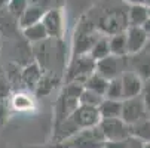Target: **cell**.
<instances>
[{"label":"cell","mask_w":150,"mask_h":148,"mask_svg":"<svg viewBox=\"0 0 150 148\" xmlns=\"http://www.w3.org/2000/svg\"><path fill=\"white\" fill-rule=\"evenodd\" d=\"M101 34L95 31V24H92L88 18H82L76 28L74 39V56L76 55H86L89 53L94 43L100 39Z\"/></svg>","instance_id":"cell-1"},{"label":"cell","mask_w":150,"mask_h":148,"mask_svg":"<svg viewBox=\"0 0 150 148\" xmlns=\"http://www.w3.org/2000/svg\"><path fill=\"white\" fill-rule=\"evenodd\" d=\"M95 73V61L86 55H76L69 67L67 83H80L83 84L86 79Z\"/></svg>","instance_id":"cell-2"},{"label":"cell","mask_w":150,"mask_h":148,"mask_svg":"<svg viewBox=\"0 0 150 148\" xmlns=\"http://www.w3.org/2000/svg\"><path fill=\"white\" fill-rule=\"evenodd\" d=\"M71 148H101L105 142L98 126L89 129H80L76 135L67 139Z\"/></svg>","instance_id":"cell-3"},{"label":"cell","mask_w":150,"mask_h":148,"mask_svg":"<svg viewBox=\"0 0 150 148\" xmlns=\"http://www.w3.org/2000/svg\"><path fill=\"white\" fill-rule=\"evenodd\" d=\"M126 56L125 58H117L113 55H109L104 59H100L95 62V73L104 77L105 80H113L120 77L126 70Z\"/></svg>","instance_id":"cell-4"},{"label":"cell","mask_w":150,"mask_h":148,"mask_svg":"<svg viewBox=\"0 0 150 148\" xmlns=\"http://www.w3.org/2000/svg\"><path fill=\"white\" fill-rule=\"evenodd\" d=\"M98 128L104 136L105 141H125L129 136V126H128L122 119H105L101 120Z\"/></svg>","instance_id":"cell-5"},{"label":"cell","mask_w":150,"mask_h":148,"mask_svg":"<svg viewBox=\"0 0 150 148\" xmlns=\"http://www.w3.org/2000/svg\"><path fill=\"white\" fill-rule=\"evenodd\" d=\"M147 117H149V113H147L140 96L122 101V116H120V119L128 126H131V124H134L140 120H144Z\"/></svg>","instance_id":"cell-6"},{"label":"cell","mask_w":150,"mask_h":148,"mask_svg":"<svg viewBox=\"0 0 150 148\" xmlns=\"http://www.w3.org/2000/svg\"><path fill=\"white\" fill-rule=\"evenodd\" d=\"M70 119H71V121L77 126L79 129L95 128V126H98L100 121H101L98 108L85 107V105H79V107L71 113Z\"/></svg>","instance_id":"cell-7"},{"label":"cell","mask_w":150,"mask_h":148,"mask_svg":"<svg viewBox=\"0 0 150 148\" xmlns=\"http://www.w3.org/2000/svg\"><path fill=\"white\" fill-rule=\"evenodd\" d=\"M128 65H129L131 71L137 73L143 80L150 79V40L138 53L129 55Z\"/></svg>","instance_id":"cell-8"},{"label":"cell","mask_w":150,"mask_h":148,"mask_svg":"<svg viewBox=\"0 0 150 148\" xmlns=\"http://www.w3.org/2000/svg\"><path fill=\"white\" fill-rule=\"evenodd\" d=\"M42 24L45 25L49 39H61L64 33V16L62 12L57 8L49 9L45 12L42 18Z\"/></svg>","instance_id":"cell-9"},{"label":"cell","mask_w":150,"mask_h":148,"mask_svg":"<svg viewBox=\"0 0 150 148\" xmlns=\"http://www.w3.org/2000/svg\"><path fill=\"white\" fill-rule=\"evenodd\" d=\"M126 37V48H128V56L138 53L147 43L150 37L141 27H128L125 30Z\"/></svg>","instance_id":"cell-10"},{"label":"cell","mask_w":150,"mask_h":148,"mask_svg":"<svg viewBox=\"0 0 150 148\" xmlns=\"http://www.w3.org/2000/svg\"><path fill=\"white\" fill-rule=\"evenodd\" d=\"M120 81H122L123 99H129V98L140 96L144 80H143L137 73H134V71H131V70H126V71L120 76Z\"/></svg>","instance_id":"cell-11"},{"label":"cell","mask_w":150,"mask_h":148,"mask_svg":"<svg viewBox=\"0 0 150 148\" xmlns=\"http://www.w3.org/2000/svg\"><path fill=\"white\" fill-rule=\"evenodd\" d=\"M80 129L71 121V119H66L59 123L54 124V132H52V144L55 142H62V141H67L70 139L73 135H76Z\"/></svg>","instance_id":"cell-12"},{"label":"cell","mask_w":150,"mask_h":148,"mask_svg":"<svg viewBox=\"0 0 150 148\" xmlns=\"http://www.w3.org/2000/svg\"><path fill=\"white\" fill-rule=\"evenodd\" d=\"M45 9L43 6H39V5H28V8L24 11V13L19 16V19L16 21L18 25L21 27V30H24L30 25H34L37 22H40L42 18L45 15Z\"/></svg>","instance_id":"cell-13"},{"label":"cell","mask_w":150,"mask_h":148,"mask_svg":"<svg viewBox=\"0 0 150 148\" xmlns=\"http://www.w3.org/2000/svg\"><path fill=\"white\" fill-rule=\"evenodd\" d=\"M42 76H43V70L40 68V65L37 64V62H31V64L25 65L23 68V71H21V80H23V83L25 84V88L30 89V90L36 89Z\"/></svg>","instance_id":"cell-14"},{"label":"cell","mask_w":150,"mask_h":148,"mask_svg":"<svg viewBox=\"0 0 150 148\" xmlns=\"http://www.w3.org/2000/svg\"><path fill=\"white\" fill-rule=\"evenodd\" d=\"M128 27H143V24L149 19V8L144 3L131 5L126 12Z\"/></svg>","instance_id":"cell-15"},{"label":"cell","mask_w":150,"mask_h":148,"mask_svg":"<svg viewBox=\"0 0 150 148\" xmlns=\"http://www.w3.org/2000/svg\"><path fill=\"white\" fill-rule=\"evenodd\" d=\"M98 113L101 120L105 119H120L122 116V101H112V99H103L98 107Z\"/></svg>","instance_id":"cell-16"},{"label":"cell","mask_w":150,"mask_h":148,"mask_svg":"<svg viewBox=\"0 0 150 148\" xmlns=\"http://www.w3.org/2000/svg\"><path fill=\"white\" fill-rule=\"evenodd\" d=\"M109 48H110V55H113V56H117V58L128 56L125 31L109 36Z\"/></svg>","instance_id":"cell-17"},{"label":"cell","mask_w":150,"mask_h":148,"mask_svg":"<svg viewBox=\"0 0 150 148\" xmlns=\"http://www.w3.org/2000/svg\"><path fill=\"white\" fill-rule=\"evenodd\" d=\"M23 34H24L25 40H28L30 43H36V45L40 43V41H45L46 39H49L48 33L45 30V25L42 24V21L37 22V24H34V25H30V27L24 28Z\"/></svg>","instance_id":"cell-18"},{"label":"cell","mask_w":150,"mask_h":148,"mask_svg":"<svg viewBox=\"0 0 150 148\" xmlns=\"http://www.w3.org/2000/svg\"><path fill=\"white\" fill-rule=\"evenodd\" d=\"M129 136H134L143 142H150V119L140 120L129 126Z\"/></svg>","instance_id":"cell-19"},{"label":"cell","mask_w":150,"mask_h":148,"mask_svg":"<svg viewBox=\"0 0 150 148\" xmlns=\"http://www.w3.org/2000/svg\"><path fill=\"white\" fill-rule=\"evenodd\" d=\"M95 62L100 59H104L110 55V48H109V36H100V39L94 43L88 53Z\"/></svg>","instance_id":"cell-20"},{"label":"cell","mask_w":150,"mask_h":148,"mask_svg":"<svg viewBox=\"0 0 150 148\" xmlns=\"http://www.w3.org/2000/svg\"><path fill=\"white\" fill-rule=\"evenodd\" d=\"M58 83V77L52 76V74H43L42 79L39 80L36 89L33 90L36 93V96H48L57 86Z\"/></svg>","instance_id":"cell-21"},{"label":"cell","mask_w":150,"mask_h":148,"mask_svg":"<svg viewBox=\"0 0 150 148\" xmlns=\"http://www.w3.org/2000/svg\"><path fill=\"white\" fill-rule=\"evenodd\" d=\"M107 84H109V80H105V79L101 77L100 74L94 73V74H91V76L86 79V81L83 83V88L88 89V90H91V92H95V93H98V95H101V96H104L105 89H107Z\"/></svg>","instance_id":"cell-22"},{"label":"cell","mask_w":150,"mask_h":148,"mask_svg":"<svg viewBox=\"0 0 150 148\" xmlns=\"http://www.w3.org/2000/svg\"><path fill=\"white\" fill-rule=\"evenodd\" d=\"M104 98L105 99H112V101H123V90H122L120 77L109 80V84H107Z\"/></svg>","instance_id":"cell-23"},{"label":"cell","mask_w":150,"mask_h":148,"mask_svg":"<svg viewBox=\"0 0 150 148\" xmlns=\"http://www.w3.org/2000/svg\"><path fill=\"white\" fill-rule=\"evenodd\" d=\"M104 96L95 93V92H91L88 89H85L82 90L80 96H79V105H85V107H94V108H98L100 107V104L103 102Z\"/></svg>","instance_id":"cell-24"},{"label":"cell","mask_w":150,"mask_h":148,"mask_svg":"<svg viewBox=\"0 0 150 148\" xmlns=\"http://www.w3.org/2000/svg\"><path fill=\"white\" fill-rule=\"evenodd\" d=\"M28 0H8V13L15 19L18 21L19 16L24 13V11L28 8Z\"/></svg>","instance_id":"cell-25"},{"label":"cell","mask_w":150,"mask_h":148,"mask_svg":"<svg viewBox=\"0 0 150 148\" xmlns=\"http://www.w3.org/2000/svg\"><path fill=\"white\" fill-rule=\"evenodd\" d=\"M12 107L15 110H19V111H25V110H30L33 107V101L27 93H16L12 98Z\"/></svg>","instance_id":"cell-26"},{"label":"cell","mask_w":150,"mask_h":148,"mask_svg":"<svg viewBox=\"0 0 150 148\" xmlns=\"http://www.w3.org/2000/svg\"><path fill=\"white\" fill-rule=\"evenodd\" d=\"M140 98H141L144 107H146V110H147V113H149V116H150V79L144 80L143 89H141V93H140Z\"/></svg>","instance_id":"cell-27"},{"label":"cell","mask_w":150,"mask_h":148,"mask_svg":"<svg viewBox=\"0 0 150 148\" xmlns=\"http://www.w3.org/2000/svg\"><path fill=\"white\" fill-rule=\"evenodd\" d=\"M11 92V84L5 76H0V101H3Z\"/></svg>","instance_id":"cell-28"},{"label":"cell","mask_w":150,"mask_h":148,"mask_svg":"<svg viewBox=\"0 0 150 148\" xmlns=\"http://www.w3.org/2000/svg\"><path fill=\"white\" fill-rule=\"evenodd\" d=\"M125 147L126 148H143L144 147V142L140 141V139H137V138H134V136H128L125 139Z\"/></svg>","instance_id":"cell-29"},{"label":"cell","mask_w":150,"mask_h":148,"mask_svg":"<svg viewBox=\"0 0 150 148\" xmlns=\"http://www.w3.org/2000/svg\"><path fill=\"white\" fill-rule=\"evenodd\" d=\"M101 148H126V147H125V141H119V142L105 141V142L103 144Z\"/></svg>","instance_id":"cell-30"},{"label":"cell","mask_w":150,"mask_h":148,"mask_svg":"<svg viewBox=\"0 0 150 148\" xmlns=\"http://www.w3.org/2000/svg\"><path fill=\"white\" fill-rule=\"evenodd\" d=\"M51 148H71V147H70V144H69L67 141H62V142H55V144H52Z\"/></svg>","instance_id":"cell-31"},{"label":"cell","mask_w":150,"mask_h":148,"mask_svg":"<svg viewBox=\"0 0 150 148\" xmlns=\"http://www.w3.org/2000/svg\"><path fill=\"white\" fill-rule=\"evenodd\" d=\"M141 28H143V30H144V31L147 33V36L150 37V18H149V19L146 21V22L143 24V27H141Z\"/></svg>","instance_id":"cell-32"},{"label":"cell","mask_w":150,"mask_h":148,"mask_svg":"<svg viewBox=\"0 0 150 148\" xmlns=\"http://www.w3.org/2000/svg\"><path fill=\"white\" fill-rule=\"evenodd\" d=\"M6 5H8V0H0V12L6 8Z\"/></svg>","instance_id":"cell-33"},{"label":"cell","mask_w":150,"mask_h":148,"mask_svg":"<svg viewBox=\"0 0 150 148\" xmlns=\"http://www.w3.org/2000/svg\"><path fill=\"white\" fill-rule=\"evenodd\" d=\"M125 2H129L131 5H138V3H143L144 0H125Z\"/></svg>","instance_id":"cell-34"},{"label":"cell","mask_w":150,"mask_h":148,"mask_svg":"<svg viewBox=\"0 0 150 148\" xmlns=\"http://www.w3.org/2000/svg\"><path fill=\"white\" fill-rule=\"evenodd\" d=\"M143 148H150V142H144V147Z\"/></svg>","instance_id":"cell-35"},{"label":"cell","mask_w":150,"mask_h":148,"mask_svg":"<svg viewBox=\"0 0 150 148\" xmlns=\"http://www.w3.org/2000/svg\"><path fill=\"white\" fill-rule=\"evenodd\" d=\"M149 18H150V6H149Z\"/></svg>","instance_id":"cell-36"},{"label":"cell","mask_w":150,"mask_h":148,"mask_svg":"<svg viewBox=\"0 0 150 148\" xmlns=\"http://www.w3.org/2000/svg\"><path fill=\"white\" fill-rule=\"evenodd\" d=\"M149 119H150V116H149Z\"/></svg>","instance_id":"cell-37"}]
</instances>
